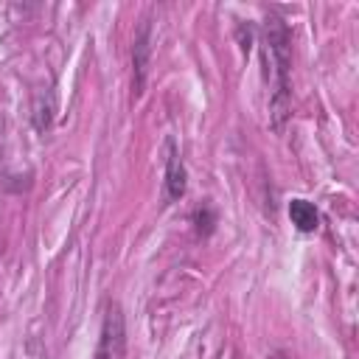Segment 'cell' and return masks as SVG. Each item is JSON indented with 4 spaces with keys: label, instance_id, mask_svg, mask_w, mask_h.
<instances>
[{
    "label": "cell",
    "instance_id": "cell-1",
    "mask_svg": "<svg viewBox=\"0 0 359 359\" xmlns=\"http://www.w3.org/2000/svg\"><path fill=\"white\" fill-rule=\"evenodd\" d=\"M264 56L272 65V93H269V121L275 129H283L292 104L289 67H292V34L289 25L278 14H266L264 20Z\"/></svg>",
    "mask_w": 359,
    "mask_h": 359
},
{
    "label": "cell",
    "instance_id": "cell-2",
    "mask_svg": "<svg viewBox=\"0 0 359 359\" xmlns=\"http://www.w3.org/2000/svg\"><path fill=\"white\" fill-rule=\"evenodd\" d=\"M123 353H126V323H123L121 306L112 300L107 303V311H104L95 359H123Z\"/></svg>",
    "mask_w": 359,
    "mask_h": 359
},
{
    "label": "cell",
    "instance_id": "cell-3",
    "mask_svg": "<svg viewBox=\"0 0 359 359\" xmlns=\"http://www.w3.org/2000/svg\"><path fill=\"white\" fill-rule=\"evenodd\" d=\"M149 59H151V22L143 20L137 34H135V42H132V87H135V95L143 93L146 73H149Z\"/></svg>",
    "mask_w": 359,
    "mask_h": 359
},
{
    "label": "cell",
    "instance_id": "cell-4",
    "mask_svg": "<svg viewBox=\"0 0 359 359\" xmlns=\"http://www.w3.org/2000/svg\"><path fill=\"white\" fill-rule=\"evenodd\" d=\"M185 188H188V171H185L180 149L168 137L165 140V199L177 202L180 196H185Z\"/></svg>",
    "mask_w": 359,
    "mask_h": 359
},
{
    "label": "cell",
    "instance_id": "cell-5",
    "mask_svg": "<svg viewBox=\"0 0 359 359\" xmlns=\"http://www.w3.org/2000/svg\"><path fill=\"white\" fill-rule=\"evenodd\" d=\"M289 219L300 233H314L320 227V213L309 199H292L289 202Z\"/></svg>",
    "mask_w": 359,
    "mask_h": 359
},
{
    "label": "cell",
    "instance_id": "cell-6",
    "mask_svg": "<svg viewBox=\"0 0 359 359\" xmlns=\"http://www.w3.org/2000/svg\"><path fill=\"white\" fill-rule=\"evenodd\" d=\"M53 109H56V104H53V93L50 90L34 95V112H31V118H34V129L36 132H48L50 129Z\"/></svg>",
    "mask_w": 359,
    "mask_h": 359
},
{
    "label": "cell",
    "instance_id": "cell-7",
    "mask_svg": "<svg viewBox=\"0 0 359 359\" xmlns=\"http://www.w3.org/2000/svg\"><path fill=\"white\" fill-rule=\"evenodd\" d=\"M194 224H196V233L199 236H210L213 233V224H216V213L210 205H202L194 210Z\"/></svg>",
    "mask_w": 359,
    "mask_h": 359
}]
</instances>
